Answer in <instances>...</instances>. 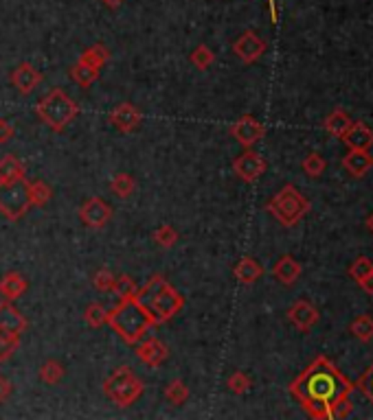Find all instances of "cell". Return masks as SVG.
Returning a JSON list of instances; mask_svg holds the SVG:
<instances>
[{"label":"cell","instance_id":"cell-1","mask_svg":"<svg viewBox=\"0 0 373 420\" xmlns=\"http://www.w3.org/2000/svg\"><path fill=\"white\" fill-rule=\"evenodd\" d=\"M356 385L342 374L332 359L319 355L288 385L290 397L314 420H336L352 414L349 397Z\"/></svg>","mask_w":373,"mask_h":420},{"label":"cell","instance_id":"cell-2","mask_svg":"<svg viewBox=\"0 0 373 420\" xmlns=\"http://www.w3.org/2000/svg\"><path fill=\"white\" fill-rule=\"evenodd\" d=\"M138 305L148 311V315L152 317L154 324H165L171 317H176L183 307H185V298L178 293V289H174L165 276L154 274L145 285L138 287L136 295Z\"/></svg>","mask_w":373,"mask_h":420},{"label":"cell","instance_id":"cell-3","mask_svg":"<svg viewBox=\"0 0 373 420\" xmlns=\"http://www.w3.org/2000/svg\"><path fill=\"white\" fill-rule=\"evenodd\" d=\"M108 326L126 344L134 346L156 324L152 322L148 311L138 305L136 298H119V305L108 311Z\"/></svg>","mask_w":373,"mask_h":420},{"label":"cell","instance_id":"cell-4","mask_svg":"<svg viewBox=\"0 0 373 420\" xmlns=\"http://www.w3.org/2000/svg\"><path fill=\"white\" fill-rule=\"evenodd\" d=\"M36 116L53 130L55 134H62L75 118L79 116V105L73 101L62 88H53L46 97H42L36 105Z\"/></svg>","mask_w":373,"mask_h":420},{"label":"cell","instance_id":"cell-5","mask_svg":"<svg viewBox=\"0 0 373 420\" xmlns=\"http://www.w3.org/2000/svg\"><path fill=\"white\" fill-rule=\"evenodd\" d=\"M310 199L295 184H285L266 201V213H270L283 228L297 226L310 213Z\"/></svg>","mask_w":373,"mask_h":420},{"label":"cell","instance_id":"cell-6","mask_svg":"<svg viewBox=\"0 0 373 420\" xmlns=\"http://www.w3.org/2000/svg\"><path fill=\"white\" fill-rule=\"evenodd\" d=\"M31 195H29V179H11L0 182V215L9 221H20L29 208H31Z\"/></svg>","mask_w":373,"mask_h":420},{"label":"cell","instance_id":"cell-7","mask_svg":"<svg viewBox=\"0 0 373 420\" xmlns=\"http://www.w3.org/2000/svg\"><path fill=\"white\" fill-rule=\"evenodd\" d=\"M79 219L86 228L101 230L112 219V206L101 197H88L79 206Z\"/></svg>","mask_w":373,"mask_h":420},{"label":"cell","instance_id":"cell-8","mask_svg":"<svg viewBox=\"0 0 373 420\" xmlns=\"http://www.w3.org/2000/svg\"><path fill=\"white\" fill-rule=\"evenodd\" d=\"M268 169V162L262 154L252 152V149H246L244 154H240L235 160H233V173L242 179V182L246 184H252L257 182Z\"/></svg>","mask_w":373,"mask_h":420},{"label":"cell","instance_id":"cell-9","mask_svg":"<svg viewBox=\"0 0 373 420\" xmlns=\"http://www.w3.org/2000/svg\"><path fill=\"white\" fill-rule=\"evenodd\" d=\"M268 51V42L264 38H260L255 31H244L235 42H233V53L237 55V59L242 64L250 66L255 62H260V59L266 55Z\"/></svg>","mask_w":373,"mask_h":420},{"label":"cell","instance_id":"cell-10","mask_svg":"<svg viewBox=\"0 0 373 420\" xmlns=\"http://www.w3.org/2000/svg\"><path fill=\"white\" fill-rule=\"evenodd\" d=\"M228 134H231L244 149H250L252 145H257L266 136V125L262 121H257L252 114H244L231 125Z\"/></svg>","mask_w":373,"mask_h":420},{"label":"cell","instance_id":"cell-11","mask_svg":"<svg viewBox=\"0 0 373 420\" xmlns=\"http://www.w3.org/2000/svg\"><path fill=\"white\" fill-rule=\"evenodd\" d=\"M108 121L114 130H119L121 134H132L140 127L143 114L134 103H119L108 114Z\"/></svg>","mask_w":373,"mask_h":420},{"label":"cell","instance_id":"cell-12","mask_svg":"<svg viewBox=\"0 0 373 420\" xmlns=\"http://www.w3.org/2000/svg\"><path fill=\"white\" fill-rule=\"evenodd\" d=\"M285 315H288V322L301 333H310L321 320L319 309L314 307L312 303H307V300H297V303L288 309V313H285Z\"/></svg>","mask_w":373,"mask_h":420},{"label":"cell","instance_id":"cell-13","mask_svg":"<svg viewBox=\"0 0 373 420\" xmlns=\"http://www.w3.org/2000/svg\"><path fill=\"white\" fill-rule=\"evenodd\" d=\"M136 357H138V362L140 364H145L150 368H158L163 366L167 359H169V348L165 342H160L158 337H148V340H143L138 346H136Z\"/></svg>","mask_w":373,"mask_h":420},{"label":"cell","instance_id":"cell-14","mask_svg":"<svg viewBox=\"0 0 373 420\" xmlns=\"http://www.w3.org/2000/svg\"><path fill=\"white\" fill-rule=\"evenodd\" d=\"M11 85L18 90V93L22 97H29L34 93V90L42 83V73L34 66V64H29V62H22L9 77Z\"/></svg>","mask_w":373,"mask_h":420},{"label":"cell","instance_id":"cell-15","mask_svg":"<svg viewBox=\"0 0 373 420\" xmlns=\"http://www.w3.org/2000/svg\"><path fill=\"white\" fill-rule=\"evenodd\" d=\"M26 328H29V320L9 303V300H3V303H0V333L22 335Z\"/></svg>","mask_w":373,"mask_h":420},{"label":"cell","instance_id":"cell-16","mask_svg":"<svg viewBox=\"0 0 373 420\" xmlns=\"http://www.w3.org/2000/svg\"><path fill=\"white\" fill-rule=\"evenodd\" d=\"M301 274H303L301 263H299L295 256H290V254L281 256V258L275 263V267H272V276H275L281 285H285V287H292V285L301 278Z\"/></svg>","mask_w":373,"mask_h":420},{"label":"cell","instance_id":"cell-17","mask_svg":"<svg viewBox=\"0 0 373 420\" xmlns=\"http://www.w3.org/2000/svg\"><path fill=\"white\" fill-rule=\"evenodd\" d=\"M349 149H358V152H369L373 147V130L364 123H352V127L340 138Z\"/></svg>","mask_w":373,"mask_h":420},{"label":"cell","instance_id":"cell-18","mask_svg":"<svg viewBox=\"0 0 373 420\" xmlns=\"http://www.w3.org/2000/svg\"><path fill=\"white\" fill-rule=\"evenodd\" d=\"M342 169H345L352 177H364L369 173V169H373V156L369 152L349 149V154L342 158Z\"/></svg>","mask_w":373,"mask_h":420},{"label":"cell","instance_id":"cell-19","mask_svg":"<svg viewBox=\"0 0 373 420\" xmlns=\"http://www.w3.org/2000/svg\"><path fill=\"white\" fill-rule=\"evenodd\" d=\"M233 276L242 283V285H252L264 276V267L260 261H255L250 256H244L235 263L233 267Z\"/></svg>","mask_w":373,"mask_h":420},{"label":"cell","instance_id":"cell-20","mask_svg":"<svg viewBox=\"0 0 373 420\" xmlns=\"http://www.w3.org/2000/svg\"><path fill=\"white\" fill-rule=\"evenodd\" d=\"M26 289H29V283L20 272H7L3 278H0V295L9 300V303L22 298L26 293Z\"/></svg>","mask_w":373,"mask_h":420},{"label":"cell","instance_id":"cell-21","mask_svg":"<svg viewBox=\"0 0 373 420\" xmlns=\"http://www.w3.org/2000/svg\"><path fill=\"white\" fill-rule=\"evenodd\" d=\"M143 389H145V383H143L136 374L119 389V392L117 394H114L110 401L114 403V405H117V407H130L132 403H136L138 401V397L143 394Z\"/></svg>","mask_w":373,"mask_h":420},{"label":"cell","instance_id":"cell-22","mask_svg":"<svg viewBox=\"0 0 373 420\" xmlns=\"http://www.w3.org/2000/svg\"><path fill=\"white\" fill-rule=\"evenodd\" d=\"M352 116L342 110V107H336L327 118H325V123H323V127H325V132L327 134H332L334 138H342L345 136V132L352 127Z\"/></svg>","mask_w":373,"mask_h":420},{"label":"cell","instance_id":"cell-23","mask_svg":"<svg viewBox=\"0 0 373 420\" xmlns=\"http://www.w3.org/2000/svg\"><path fill=\"white\" fill-rule=\"evenodd\" d=\"M22 177H26V167L18 156L5 154L0 158V182H11V179H22Z\"/></svg>","mask_w":373,"mask_h":420},{"label":"cell","instance_id":"cell-24","mask_svg":"<svg viewBox=\"0 0 373 420\" xmlns=\"http://www.w3.org/2000/svg\"><path fill=\"white\" fill-rule=\"evenodd\" d=\"M108 59H110V51H108V46H103V44H93V46H88V48H83V53L79 55L77 62H81V64H86V66H93V68L101 70V68L108 64Z\"/></svg>","mask_w":373,"mask_h":420},{"label":"cell","instance_id":"cell-25","mask_svg":"<svg viewBox=\"0 0 373 420\" xmlns=\"http://www.w3.org/2000/svg\"><path fill=\"white\" fill-rule=\"evenodd\" d=\"M349 333L362 344L373 342V315H369V313L356 315L354 322L349 324Z\"/></svg>","mask_w":373,"mask_h":420},{"label":"cell","instance_id":"cell-26","mask_svg":"<svg viewBox=\"0 0 373 420\" xmlns=\"http://www.w3.org/2000/svg\"><path fill=\"white\" fill-rule=\"evenodd\" d=\"M99 75H101V70H97V68H93V66H86V64H81V62H77V64L71 66V70H68L71 81H75L79 88H91V85L99 79Z\"/></svg>","mask_w":373,"mask_h":420},{"label":"cell","instance_id":"cell-27","mask_svg":"<svg viewBox=\"0 0 373 420\" xmlns=\"http://www.w3.org/2000/svg\"><path fill=\"white\" fill-rule=\"evenodd\" d=\"M40 374V381L46 383V385H57L62 383V379L66 377V368L57 362V359H48V362H44L38 370Z\"/></svg>","mask_w":373,"mask_h":420},{"label":"cell","instance_id":"cell-28","mask_svg":"<svg viewBox=\"0 0 373 420\" xmlns=\"http://www.w3.org/2000/svg\"><path fill=\"white\" fill-rule=\"evenodd\" d=\"M110 191L119 199H128L136 191V179L130 173H117L110 182Z\"/></svg>","mask_w":373,"mask_h":420},{"label":"cell","instance_id":"cell-29","mask_svg":"<svg viewBox=\"0 0 373 420\" xmlns=\"http://www.w3.org/2000/svg\"><path fill=\"white\" fill-rule=\"evenodd\" d=\"M189 387H187V383L185 381H180V379H174V381H169L167 383V387H165V399L171 403V405H185L187 401H189Z\"/></svg>","mask_w":373,"mask_h":420},{"label":"cell","instance_id":"cell-30","mask_svg":"<svg viewBox=\"0 0 373 420\" xmlns=\"http://www.w3.org/2000/svg\"><path fill=\"white\" fill-rule=\"evenodd\" d=\"M29 195H31V204L42 208L53 199V189L44 182V179H31L29 182Z\"/></svg>","mask_w":373,"mask_h":420},{"label":"cell","instance_id":"cell-31","mask_svg":"<svg viewBox=\"0 0 373 420\" xmlns=\"http://www.w3.org/2000/svg\"><path fill=\"white\" fill-rule=\"evenodd\" d=\"M152 238H154V243H156L160 250H171V248H174V246L178 243V230H176L174 226L165 224V226H160V228L154 230Z\"/></svg>","mask_w":373,"mask_h":420},{"label":"cell","instance_id":"cell-32","mask_svg":"<svg viewBox=\"0 0 373 420\" xmlns=\"http://www.w3.org/2000/svg\"><path fill=\"white\" fill-rule=\"evenodd\" d=\"M189 62H191L198 70H209V68L213 66V62H215V55H213V51H211L207 44H200V46H195V48L191 51Z\"/></svg>","mask_w":373,"mask_h":420},{"label":"cell","instance_id":"cell-33","mask_svg":"<svg viewBox=\"0 0 373 420\" xmlns=\"http://www.w3.org/2000/svg\"><path fill=\"white\" fill-rule=\"evenodd\" d=\"M83 322L91 328H101L103 324H108V309L101 303H91L83 311Z\"/></svg>","mask_w":373,"mask_h":420},{"label":"cell","instance_id":"cell-34","mask_svg":"<svg viewBox=\"0 0 373 420\" xmlns=\"http://www.w3.org/2000/svg\"><path fill=\"white\" fill-rule=\"evenodd\" d=\"M325 167H327L325 158H323L321 154H317V152L307 154V156L303 158V162H301V169H303V173H305L307 177H321L323 171H325Z\"/></svg>","mask_w":373,"mask_h":420},{"label":"cell","instance_id":"cell-35","mask_svg":"<svg viewBox=\"0 0 373 420\" xmlns=\"http://www.w3.org/2000/svg\"><path fill=\"white\" fill-rule=\"evenodd\" d=\"M226 385H228V389H231L235 397H244L248 389L252 387V379L246 372L237 370V372H233L231 377L226 379Z\"/></svg>","mask_w":373,"mask_h":420},{"label":"cell","instance_id":"cell-36","mask_svg":"<svg viewBox=\"0 0 373 420\" xmlns=\"http://www.w3.org/2000/svg\"><path fill=\"white\" fill-rule=\"evenodd\" d=\"M18 348H20V335L0 333V364L9 362V359L16 355Z\"/></svg>","mask_w":373,"mask_h":420},{"label":"cell","instance_id":"cell-37","mask_svg":"<svg viewBox=\"0 0 373 420\" xmlns=\"http://www.w3.org/2000/svg\"><path fill=\"white\" fill-rule=\"evenodd\" d=\"M112 291L117 293L119 298H134V295H136V291H138V287H136V283H134V278H132V276L123 274V276H119V278H114V287H112Z\"/></svg>","mask_w":373,"mask_h":420},{"label":"cell","instance_id":"cell-38","mask_svg":"<svg viewBox=\"0 0 373 420\" xmlns=\"http://www.w3.org/2000/svg\"><path fill=\"white\" fill-rule=\"evenodd\" d=\"M373 272V261L371 258H367V256H358L352 265H349V276L356 280V283H360L364 276H369Z\"/></svg>","mask_w":373,"mask_h":420},{"label":"cell","instance_id":"cell-39","mask_svg":"<svg viewBox=\"0 0 373 420\" xmlns=\"http://www.w3.org/2000/svg\"><path fill=\"white\" fill-rule=\"evenodd\" d=\"M114 278H117V276H114L108 267H101V269H97L95 276H93V285H95L97 291L108 293V291H112V287H114Z\"/></svg>","mask_w":373,"mask_h":420},{"label":"cell","instance_id":"cell-40","mask_svg":"<svg viewBox=\"0 0 373 420\" xmlns=\"http://www.w3.org/2000/svg\"><path fill=\"white\" fill-rule=\"evenodd\" d=\"M354 385L360 389V392H362V394L371 401V403H373V364L367 368V372H364V374H360V377H358V381H356Z\"/></svg>","mask_w":373,"mask_h":420},{"label":"cell","instance_id":"cell-41","mask_svg":"<svg viewBox=\"0 0 373 420\" xmlns=\"http://www.w3.org/2000/svg\"><path fill=\"white\" fill-rule=\"evenodd\" d=\"M14 136H16V127L7 118H0V145H7Z\"/></svg>","mask_w":373,"mask_h":420},{"label":"cell","instance_id":"cell-42","mask_svg":"<svg viewBox=\"0 0 373 420\" xmlns=\"http://www.w3.org/2000/svg\"><path fill=\"white\" fill-rule=\"evenodd\" d=\"M11 394H14V383L7 377L0 374V403H5Z\"/></svg>","mask_w":373,"mask_h":420},{"label":"cell","instance_id":"cell-43","mask_svg":"<svg viewBox=\"0 0 373 420\" xmlns=\"http://www.w3.org/2000/svg\"><path fill=\"white\" fill-rule=\"evenodd\" d=\"M358 285H360V289H362L364 293L373 295V272H371L369 276H364V278H362V280H360Z\"/></svg>","mask_w":373,"mask_h":420},{"label":"cell","instance_id":"cell-44","mask_svg":"<svg viewBox=\"0 0 373 420\" xmlns=\"http://www.w3.org/2000/svg\"><path fill=\"white\" fill-rule=\"evenodd\" d=\"M101 3H103L108 9H119V7L126 3V0H101Z\"/></svg>","mask_w":373,"mask_h":420},{"label":"cell","instance_id":"cell-45","mask_svg":"<svg viewBox=\"0 0 373 420\" xmlns=\"http://www.w3.org/2000/svg\"><path fill=\"white\" fill-rule=\"evenodd\" d=\"M270 3V18H272V22L277 24V7H275V0H268Z\"/></svg>","mask_w":373,"mask_h":420},{"label":"cell","instance_id":"cell-46","mask_svg":"<svg viewBox=\"0 0 373 420\" xmlns=\"http://www.w3.org/2000/svg\"><path fill=\"white\" fill-rule=\"evenodd\" d=\"M364 226H367V230H369V232L373 234V213H371V215H369V217L364 219Z\"/></svg>","mask_w":373,"mask_h":420}]
</instances>
